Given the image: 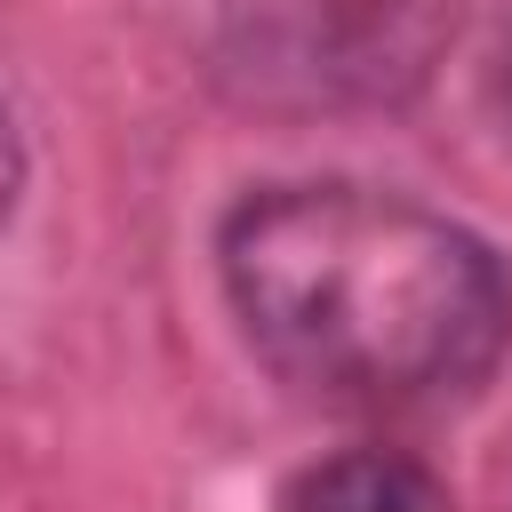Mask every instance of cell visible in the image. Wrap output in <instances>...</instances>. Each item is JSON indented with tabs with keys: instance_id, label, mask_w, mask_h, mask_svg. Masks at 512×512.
I'll return each instance as SVG.
<instances>
[{
	"instance_id": "7a4b0ae2",
	"label": "cell",
	"mask_w": 512,
	"mask_h": 512,
	"mask_svg": "<svg viewBox=\"0 0 512 512\" xmlns=\"http://www.w3.org/2000/svg\"><path fill=\"white\" fill-rule=\"evenodd\" d=\"M464 0H216V64L256 112H392L456 48Z\"/></svg>"
},
{
	"instance_id": "6da1fadb",
	"label": "cell",
	"mask_w": 512,
	"mask_h": 512,
	"mask_svg": "<svg viewBox=\"0 0 512 512\" xmlns=\"http://www.w3.org/2000/svg\"><path fill=\"white\" fill-rule=\"evenodd\" d=\"M216 264L256 360L328 408L464 400L512 344L496 248L368 184L248 192Z\"/></svg>"
},
{
	"instance_id": "3957f363",
	"label": "cell",
	"mask_w": 512,
	"mask_h": 512,
	"mask_svg": "<svg viewBox=\"0 0 512 512\" xmlns=\"http://www.w3.org/2000/svg\"><path fill=\"white\" fill-rule=\"evenodd\" d=\"M280 512H456L448 480L400 448H336L288 472Z\"/></svg>"
},
{
	"instance_id": "5b68a950",
	"label": "cell",
	"mask_w": 512,
	"mask_h": 512,
	"mask_svg": "<svg viewBox=\"0 0 512 512\" xmlns=\"http://www.w3.org/2000/svg\"><path fill=\"white\" fill-rule=\"evenodd\" d=\"M496 112H504V136H512V40H504V64H496Z\"/></svg>"
},
{
	"instance_id": "277c9868",
	"label": "cell",
	"mask_w": 512,
	"mask_h": 512,
	"mask_svg": "<svg viewBox=\"0 0 512 512\" xmlns=\"http://www.w3.org/2000/svg\"><path fill=\"white\" fill-rule=\"evenodd\" d=\"M16 176H24V152H16V120H8V104H0V216L16 208Z\"/></svg>"
}]
</instances>
